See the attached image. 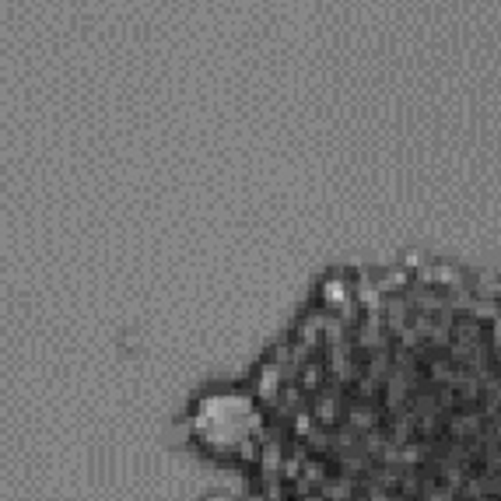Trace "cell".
<instances>
[{"instance_id":"cell-1","label":"cell","mask_w":501,"mask_h":501,"mask_svg":"<svg viewBox=\"0 0 501 501\" xmlns=\"http://www.w3.org/2000/svg\"><path fill=\"white\" fill-rule=\"evenodd\" d=\"M207 501H228V498H221V495H217V498H207Z\"/></svg>"}]
</instances>
